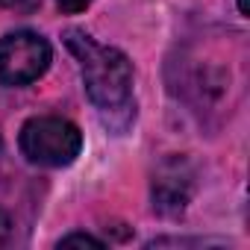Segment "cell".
I'll use <instances>...</instances> for the list:
<instances>
[{
  "instance_id": "6da1fadb",
  "label": "cell",
  "mask_w": 250,
  "mask_h": 250,
  "mask_svg": "<svg viewBox=\"0 0 250 250\" xmlns=\"http://www.w3.org/2000/svg\"><path fill=\"white\" fill-rule=\"evenodd\" d=\"M65 47L77 56L88 100L100 112L103 127L112 133H124L136 118L133 100V62L118 47H106L94 42L85 30H65Z\"/></svg>"
},
{
  "instance_id": "7a4b0ae2",
  "label": "cell",
  "mask_w": 250,
  "mask_h": 250,
  "mask_svg": "<svg viewBox=\"0 0 250 250\" xmlns=\"http://www.w3.org/2000/svg\"><path fill=\"white\" fill-rule=\"evenodd\" d=\"M18 147L27 156V162H33V165L65 168V165H71L80 156L83 133H80L77 124H71L68 118L36 115V118H30L21 127Z\"/></svg>"
},
{
  "instance_id": "3957f363",
  "label": "cell",
  "mask_w": 250,
  "mask_h": 250,
  "mask_svg": "<svg viewBox=\"0 0 250 250\" xmlns=\"http://www.w3.org/2000/svg\"><path fill=\"white\" fill-rule=\"evenodd\" d=\"M53 62L50 42L33 30H15L0 39V83L3 85H30Z\"/></svg>"
},
{
  "instance_id": "277c9868",
  "label": "cell",
  "mask_w": 250,
  "mask_h": 250,
  "mask_svg": "<svg viewBox=\"0 0 250 250\" xmlns=\"http://www.w3.org/2000/svg\"><path fill=\"white\" fill-rule=\"evenodd\" d=\"M194 194V168L188 165L186 156H168L156 165L153 183H150V197L153 209L159 215H180Z\"/></svg>"
},
{
  "instance_id": "5b68a950",
  "label": "cell",
  "mask_w": 250,
  "mask_h": 250,
  "mask_svg": "<svg viewBox=\"0 0 250 250\" xmlns=\"http://www.w3.org/2000/svg\"><path fill=\"white\" fill-rule=\"evenodd\" d=\"M59 247H106V244L100 238L88 235V232H71V235H65L59 241Z\"/></svg>"
},
{
  "instance_id": "8992f818",
  "label": "cell",
  "mask_w": 250,
  "mask_h": 250,
  "mask_svg": "<svg viewBox=\"0 0 250 250\" xmlns=\"http://www.w3.org/2000/svg\"><path fill=\"white\" fill-rule=\"evenodd\" d=\"M56 6L65 12V15H80L91 6V0H56Z\"/></svg>"
},
{
  "instance_id": "52a82bcc",
  "label": "cell",
  "mask_w": 250,
  "mask_h": 250,
  "mask_svg": "<svg viewBox=\"0 0 250 250\" xmlns=\"http://www.w3.org/2000/svg\"><path fill=\"white\" fill-rule=\"evenodd\" d=\"M42 0H0L3 9H15V12H33Z\"/></svg>"
},
{
  "instance_id": "ba28073f",
  "label": "cell",
  "mask_w": 250,
  "mask_h": 250,
  "mask_svg": "<svg viewBox=\"0 0 250 250\" xmlns=\"http://www.w3.org/2000/svg\"><path fill=\"white\" fill-rule=\"evenodd\" d=\"M9 238H12V218L0 209V247H6Z\"/></svg>"
},
{
  "instance_id": "9c48e42d",
  "label": "cell",
  "mask_w": 250,
  "mask_h": 250,
  "mask_svg": "<svg viewBox=\"0 0 250 250\" xmlns=\"http://www.w3.org/2000/svg\"><path fill=\"white\" fill-rule=\"evenodd\" d=\"M238 12H241V15H247V0H238Z\"/></svg>"
}]
</instances>
